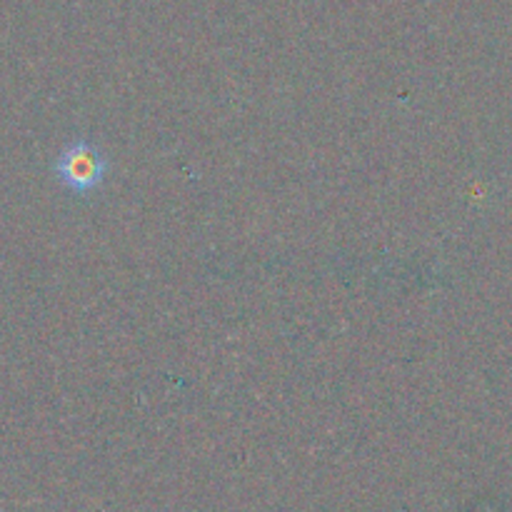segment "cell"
I'll return each instance as SVG.
<instances>
[{
    "label": "cell",
    "instance_id": "cell-1",
    "mask_svg": "<svg viewBox=\"0 0 512 512\" xmlns=\"http://www.w3.org/2000/svg\"><path fill=\"white\" fill-rule=\"evenodd\" d=\"M110 163L93 143L73 140L55 160V175L75 195H90L105 183Z\"/></svg>",
    "mask_w": 512,
    "mask_h": 512
}]
</instances>
